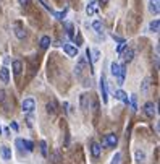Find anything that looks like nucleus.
<instances>
[{
  "label": "nucleus",
  "instance_id": "nucleus-28",
  "mask_svg": "<svg viewBox=\"0 0 160 164\" xmlns=\"http://www.w3.org/2000/svg\"><path fill=\"white\" fill-rule=\"evenodd\" d=\"M16 146H18V150H21V151L24 150V146H23V140H20V138L16 140Z\"/></svg>",
  "mask_w": 160,
  "mask_h": 164
},
{
  "label": "nucleus",
  "instance_id": "nucleus-5",
  "mask_svg": "<svg viewBox=\"0 0 160 164\" xmlns=\"http://www.w3.org/2000/svg\"><path fill=\"white\" fill-rule=\"evenodd\" d=\"M144 112L149 117H154L157 114V111H155V104L154 103H146V106H144Z\"/></svg>",
  "mask_w": 160,
  "mask_h": 164
},
{
  "label": "nucleus",
  "instance_id": "nucleus-9",
  "mask_svg": "<svg viewBox=\"0 0 160 164\" xmlns=\"http://www.w3.org/2000/svg\"><path fill=\"white\" fill-rule=\"evenodd\" d=\"M91 153H92L94 158H99L100 156V145L95 143V141H92V145H91Z\"/></svg>",
  "mask_w": 160,
  "mask_h": 164
},
{
  "label": "nucleus",
  "instance_id": "nucleus-33",
  "mask_svg": "<svg viewBox=\"0 0 160 164\" xmlns=\"http://www.w3.org/2000/svg\"><path fill=\"white\" fill-rule=\"evenodd\" d=\"M99 2H100V5H107L108 0H99Z\"/></svg>",
  "mask_w": 160,
  "mask_h": 164
},
{
  "label": "nucleus",
  "instance_id": "nucleus-19",
  "mask_svg": "<svg viewBox=\"0 0 160 164\" xmlns=\"http://www.w3.org/2000/svg\"><path fill=\"white\" fill-rule=\"evenodd\" d=\"M47 112H49V114H55V112H57V106H55V101H50V103L47 104Z\"/></svg>",
  "mask_w": 160,
  "mask_h": 164
},
{
  "label": "nucleus",
  "instance_id": "nucleus-32",
  "mask_svg": "<svg viewBox=\"0 0 160 164\" xmlns=\"http://www.w3.org/2000/svg\"><path fill=\"white\" fill-rule=\"evenodd\" d=\"M20 5H23V7H26V5H29V0H20Z\"/></svg>",
  "mask_w": 160,
  "mask_h": 164
},
{
  "label": "nucleus",
  "instance_id": "nucleus-17",
  "mask_svg": "<svg viewBox=\"0 0 160 164\" xmlns=\"http://www.w3.org/2000/svg\"><path fill=\"white\" fill-rule=\"evenodd\" d=\"M84 65H86V60H84V59H79V60H78V65H76V73H78V75H81Z\"/></svg>",
  "mask_w": 160,
  "mask_h": 164
},
{
  "label": "nucleus",
  "instance_id": "nucleus-6",
  "mask_svg": "<svg viewBox=\"0 0 160 164\" xmlns=\"http://www.w3.org/2000/svg\"><path fill=\"white\" fill-rule=\"evenodd\" d=\"M95 12H97V2H95V0H91L89 5L86 7V13L91 16V15H94Z\"/></svg>",
  "mask_w": 160,
  "mask_h": 164
},
{
  "label": "nucleus",
  "instance_id": "nucleus-16",
  "mask_svg": "<svg viewBox=\"0 0 160 164\" xmlns=\"http://www.w3.org/2000/svg\"><path fill=\"white\" fill-rule=\"evenodd\" d=\"M21 68H23L21 62H20V60H15V62H13V73H15V75H20Z\"/></svg>",
  "mask_w": 160,
  "mask_h": 164
},
{
  "label": "nucleus",
  "instance_id": "nucleus-29",
  "mask_svg": "<svg viewBox=\"0 0 160 164\" xmlns=\"http://www.w3.org/2000/svg\"><path fill=\"white\" fill-rule=\"evenodd\" d=\"M10 128L15 130V132H18V123H16V122H11V123H10Z\"/></svg>",
  "mask_w": 160,
  "mask_h": 164
},
{
  "label": "nucleus",
  "instance_id": "nucleus-31",
  "mask_svg": "<svg viewBox=\"0 0 160 164\" xmlns=\"http://www.w3.org/2000/svg\"><path fill=\"white\" fill-rule=\"evenodd\" d=\"M112 37L115 39V41H118V42H123V41H125V39H121V37H120V36H117V34H112Z\"/></svg>",
  "mask_w": 160,
  "mask_h": 164
},
{
  "label": "nucleus",
  "instance_id": "nucleus-10",
  "mask_svg": "<svg viewBox=\"0 0 160 164\" xmlns=\"http://www.w3.org/2000/svg\"><path fill=\"white\" fill-rule=\"evenodd\" d=\"M65 49V52L70 55V57H75V55H78V50H76V47L75 46H71V44H66V46L63 47Z\"/></svg>",
  "mask_w": 160,
  "mask_h": 164
},
{
  "label": "nucleus",
  "instance_id": "nucleus-3",
  "mask_svg": "<svg viewBox=\"0 0 160 164\" xmlns=\"http://www.w3.org/2000/svg\"><path fill=\"white\" fill-rule=\"evenodd\" d=\"M34 107H36L34 99H24L23 101V112H32Z\"/></svg>",
  "mask_w": 160,
  "mask_h": 164
},
{
  "label": "nucleus",
  "instance_id": "nucleus-34",
  "mask_svg": "<svg viewBox=\"0 0 160 164\" xmlns=\"http://www.w3.org/2000/svg\"><path fill=\"white\" fill-rule=\"evenodd\" d=\"M0 132H2V127H0Z\"/></svg>",
  "mask_w": 160,
  "mask_h": 164
},
{
  "label": "nucleus",
  "instance_id": "nucleus-8",
  "mask_svg": "<svg viewBox=\"0 0 160 164\" xmlns=\"http://www.w3.org/2000/svg\"><path fill=\"white\" fill-rule=\"evenodd\" d=\"M115 98L118 99V101H123V103H129V99H128V94L125 93V91H121V89H118V91L115 93Z\"/></svg>",
  "mask_w": 160,
  "mask_h": 164
},
{
  "label": "nucleus",
  "instance_id": "nucleus-11",
  "mask_svg": "<svg viewBox=\"0 0 160 164\" xmlns=\"http://www.w3.org/2000/svg\"><path fill=\"white\" fill-rule=\"evenodd\" d=\"M99 57H100V52H99V50H91V52H89V62H91V64H95V62L97 60H99Z\"/></svg>",
  "mask_w": 160,
  "mask_h": 164
},
{
  "label": "nucleus",
  "instance_id": "nucleus-2",
  "mask_svg": "<svg viewBox=\"0 0 160 164\" xmlns=\"http://www.w3.org/2000/svg\"><path fill=\"white\" fill-rule=\"evenodd\" d=\"M100 94H102V101L107 104L108 93H107V81H105V76H104V75H102V78H100Z\"/></svg>",
  "mask_w": 160,
  "mask_h": 164
},
{
  "label": "nucleus",
  "instance_id": "nucleus-1",
  "mask_svg": "<svg viewBox=\"0 0 160 164\" xmlns=\"http://www.w3.org/2000/svg\"><path fill=\"white\" fill-rule=\"evenodd\" d=\"M118 143V140H117V135H113V133H108L104 137V140H102V146H107V148H115Z\"/></svg>",
  "mask_w": 160,
  "mask_h": 164
},
{
  "label": "nucleus",
  "instance_id": "nucleus-12",
  "mask_svg": "<svg viewBox=\"0 0 160 164\" xmlns=\"http://www.w3.org/2000/svg\"><path fill=\"white\" fill-rule=\"evenodd\" d=\"M123 59H125V62H131L134 59V50L133 49H126L123 52Z\"/></svg>",
  "mask_w": 160,
  "mask_h": 164
},
{
  "label": "nucleus",
  "instance_id": "nucleus-13",
  "mask_svg": "<svg viewBox=\"0 0 160 164\" xmlns=\"http://www.w3.org/2000/svg\"><path fill=\"white\" fill-rule=\"evenodd\" d=\"M149 10L152 13H158V0H151V3H149Z\"/></svg>",
  "mask_w": 160,
  "mask_h": 164
},
{
  "label": "nucleus",
  "instance_id": "nucleus-26",
  "mask_svg": "<svg viewBox=\"0 0 160 164\" xmlns=\"http://www.w3.org/2000/svg\"><path fill=\"white\" fill-rule=\"evenodd\" d=\"M120 159H121V154H120V153H117V154L112 158V162H110V164H120Z\"/></svg>",
  "mask_w": 160,
  "mask_h": 164
},
{
  "label": "nucleus",
  "instance_id": "nucleus-27",
  "mask_svg": "<svg viewBox=\"0 0 160 164\" xmlns=\"http://www.w3.org/2000/svg\"><path fill=\"white\" fill-rule=\"evenodd\" d=\"M16 36H18L20 39H24V36H26V33L21 29V28H16Z\"/></svg>",
  "mask_w": 160,
  "mask_h": 164
},
{
  "label": "nucleus",
  "instance_id": "nucleus-20",
  "mask_svg": "<svg viewBox=\"0 0 160 164\" xmlns=\"http://www.w3.org/2000/svg\"><path fill=\"white\" fill-rule=\"evenodd\" d=\"M50 46V37L49 36H44L42 39H41V47L42 49H47Z\"/></svg>",
  "mask_w": 160,
  "mask_h": 164
},
{
  "label": "nucleus",
  "instance_id": "nucleus-7",
  "mask_svg": "<svg viewBox=\"0 0 160 164\" xmlns=\"http://www.w3.org/2000/svg\"><path fill=\"white\" fill-rule=\"evenodd\" d=\"M0 154H2V158L5 161L11 159V150L8 148V146H2V148H0Z\"/></svg>",
  "mask_w": 160,
  "mask_h": 164
},
{
  "label": "nucleus",
  "instance_id": "nucleus-30",
  "mask_svg": "<svg viewBox=\"0 0 160 164\" xmlns=\"http://www.w3.org/2000/svg\"><path fill=\"white\" fill-rule=\"evenodd\" d=\"M125 46H126V42H125V41H123V42H120V46H118V49H117V50H118V52H123Z\"/></svg>",
  "mask_w": 160,
  "mask_h": 164
},
{
  "label": "nucleus",
  "instance_id": "nucleus-23",
  "mask_svg": "<svg viewBox=\"0 0 160 164\" xmlns=\"http://www.w3.org/2000/svg\"><path fill=\"white\" fill-rule=\"evenodd\" d=\"M131 106H133V111L138 109V96L136 94H131Z\"/></svg>",
  "mask_w": 160,
  "mask_h": 164
},
{
  "label": "nucleus",
  "instance_id": "nucleus-25",
  "mask_svg": "<svg viewBox=\"0 0 160 164\" xmlns=\"http://www.w3.org/2000/svg\"><path fill=\"white\" fill-rule=\"evenodd\" d=\"M52 15L55 16V18H57V20L63 21V18H65V15H66V12H58V13H57V12H52Z\"/></svg>",
  "mask_w": 160,
  "mask_h": 164
},
{
  "label": "nucleus",
  "instance_id": "nucleus-21",
  "mask_svg": "<svg viewBox=\"0 0 160 164\" xmlns=\"http://www.w3.org/2000/svg\"><path fill=\"white\" fill-rule=\"evenodd\" d=\"M23 146L26 148V151H32L34 150V145H32V141H29V140H23Z\"/></svg>",
  "mask_w": 160,
  "mask_h": 164
},
{
  "label": "nucleus",
  "instance_id": "nucleus-24",
  "mask_svg": "<svg viewBox=\"0 0 160 164\" xmlns=\"http://www.w3.org/2000/svg\"><path fill=\"white\" fill-rule=\"evenodd\" d=\"M136 159H138L139 162H142V161H144L146 159V154H144V151H136Z\"/></svg>",
  "mask_w": 160,
  "mask_h": 164
},
{
  "label": "nucleus",
  "instance_id": "nucleus-18",
  "mask_svg": "<svg viewBox=\"0 0 160 164\" xmlns=\"http://www.w3.org/2000/svg\"><path fill=\"white\" fill-rule=\"evenodd\" d=\"M92 28L95 29V33H99V34H102V33H104V31H102V29H104V28H102V23H100L99 20H97V21H94V23H92Z\"/></svg>",
  "mask_w": 160,
  "mask_h": 164
},
{
  "label": "nucleus",
  "instance_id": "nucleus-22",
  "mask_svg": "<svg viewBox=\"0 0 160 164\" xmlns=\"http://www.w3.org/2000/svg\"><path fill=\"white\" fill-rule=\"evenodd\" d=\"M39 146H41V153H42V156L44 158H47V143H45V141H41V143H39Z\"/></svg>",
  "mask_w": 160,
  "mask_h": 164
},
{
  "label": "nucleus",
  "instance_id": "nucleus-15",
  "mask_svg": "<svg viewBox=\"0 0 160 164\" xmlns=\"http://www.w3.org/2000/svg\"><path fill=\"white\" fill-rule=\"evenodd\" d=\"M65 28H66V34L70 36L71 39H75L76 36H75V29H73V25H71V23H65Z\"/></svg>",
  "mask_w": 160,
  "mask_h": 164
},
{
  "label": "nucleus",
  "instance_id": "nucleus-4",
  "mask_svg": "<svg viewBox=\"0 0 160 164\" xmlns=\"http://www.w3.org/2000/svg\"><path fill=\"white\" fill-rule=\"evenodd\" d=\"M0 81L2 83H10V70L7 68V67H2L0 68Z\"/></svg>",
  "mask_w": 160,
  "mask_h": 164
},
{
  "label": "nucleus",
  "instance_id": "nucleus-14",
  "mask_svg": "<svg viewBox=\"0 0 160 164\" xmlns=\"http://www.w3.org/2000/svg\"><path fill=\"white\" fill-rule=\"evenodd\" d=\"M158 28H160V21H158V20H154L152 23L149 25V31H151V33H157Z\"/></svg>",
  "mask_w": 160,
  "mask_h": 164
}]
</instances>
